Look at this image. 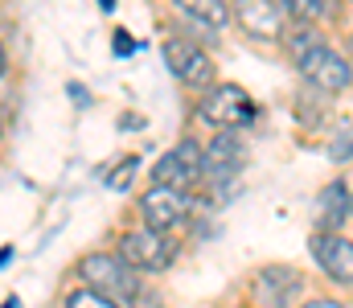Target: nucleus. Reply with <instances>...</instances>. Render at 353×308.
<instances>
[{
    "mask_svg": "<svg viewBox=\"0 0 353 308\" xmlns=\"http://www.w3.org/2000/svg\"><path fill=\"white\" fill-rule=\"evenodd\" d=\"M79 276L87 280L94 292L111 296V300H128V305H140L148 292L140 284V271L123 259V255H87L79 263Z\"/></svg>",
    "mask_w": 353,
    "mask_h": 308,
    "instance_id": "f257e3e1",
    "label": "nucleus"
},
{
    "mask_svg": "<svg viewBox=\"0 0 353 308\" xmlns=\"http://www.w3.org/2000/svg\"><path fill=\"white\" fill-rule=\"evenodd\" d=\"M296 70H300V79L308 83V87H316V91H325V95H337V91H345L353 79V66L345 54H337L333 45H312L300 62H296Z\"/></svg>",
    "mask_w": 353,
    "mask_h": 308,
    "instance_id": "f03ea898",
    "label": "nucleus"
},
{
    "mask_svg": "<svg viewBox=\"0 0 353 308\" xmlns=\"http://www.w3.org/2000/svg\"><path fill=\"white\" fill-rule=\"evenodd\" d=\"M119 255L136 267V271H165V267H173L176 259V247L173 238L165 234V230H152V226H144V230H128L123 238H119Z\"/></svg>",
    "mask_w": 353,
    "mask_h": 308,
    "instance_id": "7ed1b4c3",
    "label": "nucleus"
},
{
    "mask_svg": "<svg viewBox=\"0 0 353 308\" xmlns=\"http://www.w3.org/2000/svg\"><path fill=\"white\" fill-rule=\"evenodd\" d=\"M197 115H201V123H210V127H243V123H251L255 103H251V95H247L243 87L222 83V87H214L205 99L197 103Z\"/></svg>",
    "mask_w": 353,
    "mask_h": 308,
    "instance_id": "20e7f679",
    "label": "nucleus"
},
{
    "mask_svg": "<svg viewBox=\"0 0 353 308\" xmlns=\"http://www.w3.org/2000/svg\"><path fill=\"white\" fill-rule=\"evenodd\" d=\"M152 177H157V185L193 189V185L205 177V152H201V144H193V140H181L173 152H165V156L152 165Z\"/></svg>",
    "mask_w": 353,
    "mask_h": 308,
    "instance_id": "39448f33",
    "label": "nucleus"
},
{
    "mask_svg": "<svg viewBox=\"0 0 353 308\" xmlns=\"http://www.w3.org/2000/svg\"><path fill=\"white\" fill-rule=\"evenodd\" d=\"M165 62H169V70H173L176 79H181L185 87H193V91H201V87L214 83V62H210V54H201V45H193V41H185V37H169V41H165Z\"/></svg>",
    "mask_w": 353,
    "mask_h": 308,
    "instance_id": "423d86ee",
    "label": "nucleus"
},
{
    "mask_svg": "<svg viewBox=\"0 0 353 308\" xmlns=\"http://www.w3.org/2000/svg\"><path fill=\"white\" fill-rule=\"evenodd\" d=\"M300 288H304V276L292 267H279V263L255 271V280H251V296L259 308H288L300 296Z\"/></svg>",
    "mask_w": 353,
    "mask_h": 308,
    "instance_id": "0eeeda50",
    "label": "nucleus"
},
{
    "mask_svg": "<svg viewBox=\"0 0 353 308\" xmlns=\"http://www.w3.org/2000/svg\"><path fill=\"white\" fill-rule=\"evenodd\" d=\"M140 209H144V222L152 230H173L189 218V189H173V185H152L144 198H140Z\"/></svg>",
    "mask_w": 353,
    "mask_h": 308,
    "instance_id": "6e6552de",
    "label": "nucleus"
},
{
    "mask_svg": "<svg viewBox=\"0 0 353 308\" xmlns=\"http://www.w3.org/2000/svg\"><path fill=\"white\" fill-rule=\"evenodd\" d=\"M234 17L259 41L283 37V4L279 0H234Z\"/></svg>",
    "mask_w": 353,
    "mask_h": 308,
    "instance_id": "1a4fd4ad",
    "label": "nucleus"
},
{
    "mask_svg": "<svg viewBox=\"0 0 353 308\" xmlns=\"http://www.w3.org/2000/svg\"><path fill=\"white\" fill-rule=\"evenodd\" d=\"M312 255H316V263H321V271H325L329 280L353 284V243H345V238L333 234V230H321V234L312 238Z\"/></svg>",
    "mask_w": 353,
    "mask_h": 308,
    "instance_id": "9d476101",
    "label": "nucleus"
},
{
    "mask_svg": "<svg viewBox=\"0 0 353 308\" xmlns=\"http://www.w3.org/2000/svg\"><path fill=\"white\" fill-rule=\"evenodd\" d=\"M239 161H243V148H239V140H234V132H222L210 148H205V177H234V169H239Z\"/></svg>",
    "mask_w": 353,
    "mask_h": 308,
    "instance_id": "9b49d317",
    "label": "nucleus"
},
{
    "mask_svg": "<svg viewBox=\"0 0 353 308\" xmlns=\"http://www.w3.org/2000/svg\"><path fill=\"white\" fill-rule=\"evenodd\" d=\"M345 209H350L345 185H341V181L325 185V194H321V205H316V226H321V230H337V226H341V218H345Z\"/></svg>",
    "mask_w": 353,
    "mask_h": 308,
    "instance_id": "f8f14e48",
    "label": "nucleus"
},
{
    "mask_svg": "<svg viewBox=\"0 0 353 308\" xmlns=\"http://www.w3.org/2000/svg\"><path fill=\"white\" fill-rule=\"evenodd\" d=\"M173 4L185 17H193L197 25H205V29H222L230 21V4L226 0H173Z\"/></svg>",
    "mask_w": 353,
    "mask_h": 308,
    "instance_id": "ddd939ff",
    "label": "nucleus"
},
{
    "mask_svg": "<svg viewBox=\"0 0 353 308\" xmlns=\"http://www.w3.org/2000/svg\"><path fill=\"white\" fill-rule=\"evenodd\" d=\"M136 169H140V156H128V161H119V169H115V173H107V177H103V185H107V189H115V194H123V189L136 181Z\"/></svg>",
    "mask_w": 353,
    "mask_h": 308,
    "instance_id": "4468645a",
    "label": "nucleus"
},
{
    "mask_svg": "<svg viewBox=\"0 0 353 308\" xmlns=\"http://www.w3.org/2000/svg\"><path fill=\"white\" fill-rule=\"evenodd\" d=\"M279 4H283V12H292L296 21H321V17L329 12L325 0H279Z\"/></svg>",
    "mask_w": 353,
    "mask_h": 308,
    "instance_id": "2eb2a0df",
    "label": "nucleus"
},
{
    "mask_svg": "<svg viewBox=\"0 0 353 308\" xmlns=\"http://www.w3.org/2000/svg\"><path fill=\"white\" fill-rule=\"evenodd\" d=\"M62 308H119L111 296H103V292H94V288H74L70 296H66V305Z\"/></svg>",
    "mask_w": 353,
    "mask_h": 308,
    "instance_id": "dca6fc26",
    "label": "nucleus"
},
{
    "mask_svg": "<svg viewBox=\"0 0 353 308\" xmlns=\"http://www.w3.org/2000/svg\"><path fill=\"white\" fill-rule=\"evenodd\" d=\"M312 45H321V37H316L312 29H296V33L288 37V50H292V58H296V62H300V58H304Z\"/></svg>",
    "mask_w": 353,
    "mask_h": 308,
    "instance_id": "f3484780",
    "label": "nucleus"
},
{
    "mask_svg": "<svg viewBox=\"0 0 353 308\" xmlns=\"http://www.w3.org/2000/svg\"><path fill=\"white\" fill-rule=\"evenodd\" d=\"M70 95H74V103H79V107H87V87H79V83H74V87H70Z\"/></svg>",
    "mask_w": 353,
    "mask_h": 308,
    "instance_id": "a211bd4d",
    "label": "nucleus"
},
{
    "mask_svg": "<svg viewBox=\"0 0 353 308\" xmlns=\"http://www.w3.org/2000/svg\"><path fill=\"white\" fill-rule=\"evenodd\" d=\"M300 308H345V305H337V300H308V305H300Z\"/></svg>",
    "mask_w": 353,
    "mask_h": 308,
    "instance_id": "6ab92c4d",
    "label": "nucleus"
},
{
    "mask_svg": "<svg viewBox=\"0 0 353 308\" xmlns=\"http://www.w3.org/2000/svg\"><path fill=\"white\" fill-rule=\"evenodd\" d=\"M115 54H132V41H128V37H123V33H119V37H115Z\"/></svg>",
    "mask_w": 353,
    "mask_h": 308,
    "instance_id": "aec40b11",
    "label": "nucleus"
},
{
    "mask_svg": "<svg viewBox=\"0 0 353 308\" xmlns=\"http://www.w3.org/2000/svg\"><path fill=\"white\" fill-rule=\"evenodd\" d=\"M4 70H8V58H4V45H0V79H4Z\"/></svg>",
    "mask_w": 353,
    "mask_h": 308,
    "instance_id": "412c9836",
    "label": "nucleus"
},
{
    "mask_svg": "<svg viewBox=\"0 0 353 308\" xmlns=\"http://www.w3.org/2000/svg\"><path fill=\"white\" fill-rule=\"evenodd\" d=\"M99 8H103V12H111V8H115V0H99Z\"/></svg>",
    "mask_w": 353,
    "mask_h": 308,
    "instance_id": "4be33fe9",
    "label": "nucleus"
},
{
    "mask_svg": "<svg viewBox=\"0 0 353 308\" xmlns=\"http://www.w3.org/2000/svg\"><path fill=\"white\" fill-rule=\"evenodd\" d=\"M350 209H353V198H350Z\"/></svg>",
    "mask_w": 353,
    "mask_h": 308,
    "instance_id": "5701e85b",
    "label": "nucleus"
},
{
    "mask_svg": "<svg viewBox=\"0 0 353 308\" xmlns=\"http://www.w3.org/2000/svg\"><path fill=\"white\" fill-rule=\"evenodd\" d=\"M0 136H4V127H0Z\"/></svg>",
    "mask_w": 353,
    "mask_h": 308,
    "instance_id": "b1692460",
    "label": "nucleus"
}]
</instances>
